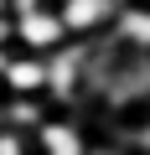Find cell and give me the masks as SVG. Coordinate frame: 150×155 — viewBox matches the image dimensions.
<instances>
[{
    "label": "cell",
    "mask_w": 150,
    "mask_h": 155,
    "mask_svg": "<svg viewBox=\"0 0 150 155\" xmlns=\"http://www.w3.org/2000/svg\"><path fill=\"white\" fill-rule=\"evenodd\" d=\"M5 52H11V47H0V72H5Z\"/></svg>",
    "instance_id": "7"
},
{
    "label": "cell",
    "mask_w": 150,
    "mask_h": 155,
    "mask_svg": "<svg viewBox=\"0 0 150 155\" xmlns=\"http://www.w3.org/2000/svg\"><path fill=\"white\" fill-rule=\"evenodd\" d=\"M114 5H119V0H57V16H62L67 36L93 41V36L114 21Z\"/></svg>",
    "instance_id": "3"
},
{
    "label": "cell",
    "mask_w": 150,
    "mask_h": 155,
    "mask_svg": "<svg viewBox=\"0 0 150 155\" xmlns=\"http://www.w3.org/2000/svg\"><path fill=\"white\" fill-rule=\"evenodd\" d=\"M11 36H16L21 52H36V57H47V52H57L62 41H72L67 26H62V16H57V5H36V11L11 16Z\"/></svg>",
    "instance_id": "1"
},
{
    "label": "cell",
    "mask_w": 150,
    "mask_h": 155,
    "mask_svg": "<svg viewBox=\"0 0 150 155\" xmlns=\"http://www.w3.org/2000/svg\"><path fill=\"white\" fill-rule=\"evenodd\" d=\"M88 134L72 119V109H52L36 129H31V155H88Z\"/></svg>",
    "instance_id": "2"
},
{
    "label": "cell",
    "mask_w": 150,
    "mask_h": 155,
    "mask_svg": "<svg viewBox=\"0 0 150 155\" xmlns=\"http://www.w3.org/2000/svg\"><path fill=\"white\" fill-rule=\"evenodd\" d=\"M88 155H119V150H88Z\"/></svg>",
    "instance_id": "8"
},
{
    "label": "cell",
    "mask_w": 150,
    "mask_h": 155,
    "mask_svg": "<svg viewBox=\"0 0 150 155\" xmlns=\"http://www.w3.org/2000/svg\"><path fill=\"white\" fill-rule=\"evenodd\" d=\"M42 88H47V57L11 47L5 52V72H0V93H42Z\"/></svg>",
    "instance_id": "4"
},
{
    "label": "cell",
    "mask_w": 150,
    "mask_h": 155,
    "mask_svg": "<svg viewBox=\"0 0 150 155\" xmlns=\"http://www.w3.org/2000/svg\"><path fill=\"white\" fill-rule=\"evenodd\" d=\"M47 114H52V104L42 93H0V124H11L21 134H31Z\"/></svg>",
    "instance_id": "5"
},
{
    "label": "cell",
    "mask_w": 150,
    "mask_h": 155,
    "mask_svg": "<svg viewBox=\"0 0 150 155\" xmlns=\"http://www.w3.org/2000/svg\"><path fill=\"white\" fill-rule=\"evenodd\" d=\"M0 155H31V134L11 129V124H0Z\"/></svg>",
    "instance_id": "6"
},
{
    "label": "cell",
    "mask_w": 150,
    "mask_h": 155,
    "mask_svg": "<svg viewBox=\"0 0 150 155\" xmlns=\"http://www.w3.org/2000/svg\"><path fill=\"white\" fill-rule=\"evenodd\" d=\"M42 5H57V0H42Z\"/></svg>",
    "instance_id": "10"
},
{
    "label": "cell",
    "mask_w": 150,
    "mask_h": 155,
    "mask_svg": "<svg viewBox=\"0 0 150 155\" xmlns=\"http://www.w3.org/2000/svg\"><path fill=\"white\" fill-rule=\"evenodd\" d=\"M0 16H5V0H0Z\"/></svg>",
    "instance_id": "9"
}]
</instances>
